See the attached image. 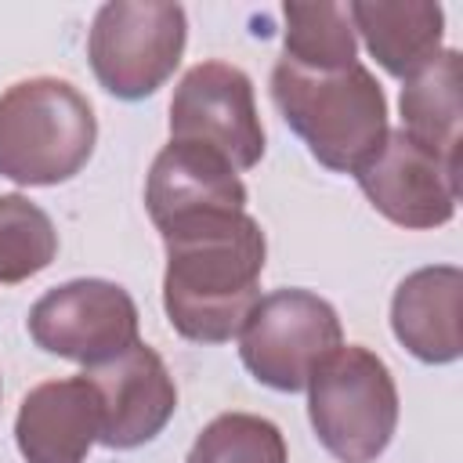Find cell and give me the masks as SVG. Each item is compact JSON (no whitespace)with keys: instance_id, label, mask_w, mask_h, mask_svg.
Wrapping results in <instances>:
<instances>
[{"instance_id":"12","label":"cell","mask_w":463,"mask_h":463,"mask_svg":"<svg viewBox=\"0 0 463 463\" xmlns=\"http://www.w3.org/2000/svg\"><path fill=\"white\" fill-rule=\"evenodd\" d=\"M98 430L101 405L87 376L36 383L14 420V441L25 463H83Z\"/></svg>"},{"instance_id":"18","label":"cell","mask_w":463,"mask_h":463,"mask_svg":"<svg viewBox=\"0 0 463 463\" xmlns=\"http://www.w3.org/2000/svg\"><path fill=\"white\" fill-rule=\"evenodd\" d=\"M184 463H286V438L264 416L221 412L199 430Z\"/></svg>"},{"instance_id":"5","label":"cell","mask_w":463,"mask_h":463,"mask_svg":"<svg viewBox=\"0 0 463 463\" xmlns=\"http://www.w3.org/2000/svg\"><path fill=\"white\" fill-rule=\"evenodd\" d=\"M184 40V7L159 0H116L98 7L87 36V58L112 98L141 101L174 76Z\"/></svg>"},{"instance_id":"14","label":"cell","mask_w":463,"mask_h":463,"mask_svg":"<svg viewBox=\"0 0 463 463\" xmlns=\"http://www.w3.org/2000/svg\"><path fill=\"white\" fill-rule=\"evenodd\" d=\"M354 33H362L369 54L391 76H416L441 54L445 14L438 4H387V0H354L347 4Z\"/></svg>"},{"instance_id":"17","label":"cell","mask_w":463,"mask_h":463,"mask_svg":"<svg viewBox=\"0 0 463 463\" xmlns=\"http://www.w3.org/2000/svg\"><path fill=\"white\" fill-rule=\"evenodd\" d=\"M58 253L51 217L25 195H0V282L14 286L43 271Z\"/></svg>"},{"instance_id":"8","label":"cell","mask_w":463,"mask_h":463,"mask_svg":"<svg viewBox=\"0 0 463 463\" xmlns=\"http://www.w3.org/2000/svg\"><path fill=\"white\" fill-rule=\"evenodd\" d=\"M29 336L40 351L90 369L137 344V307L116 282L76 279L33 304Z\"/></svg>"},{"instance_id":"13","label":"cell","mask_w":463,"mask_h":463,"mask_svg":"<svg viewBox=\"0 0 463 463\" xmlns=\"http://www.w3.org/2000/svg\"><path fill=\"white\" fill-rule=\"evenodd\" d=\"M459 297H463L459 268L438 264V268L412 271L394 289V300H391V329L398 344L430 365L456 362L463 351Z\"/></svg>"},{"instance_id":"1","label":"cell","mask_w":463,"mask_h":463,"mask_svg":"<svg viewBox=\"0 0 463 463\" xmlns=\"http://www.w3.org/2000/svg\"><path fill=\"white\" fill-rule=\"evenodd\" d=\"M166 271L163 307L170 326L195 344H224L242 333L253 304L260 300L264 232L239 213H210L163 232Z\"/></svg>"},{"instance_id":"3","label":"cell","mask_w":463,"mask_h":463,"mask_svg":"<svg viewBox=\"0 0 463 463\" xmlns=\"http://www.w3.org/2000/svg\"><path fill=\"white\" fill-rule=\"evenodd\" d=\"M94 141V109L69 80L33 76L0 94V177L61 184L87 166Z\"/></svg>"},{"instance_id":"2","label":"cell","mask_w":463,"mask_h":463,"mask_svg":"<svg viewBox=\"0 0 463 463\" xmlns=\"http://www.w3.org/2000/svg\"><path fill=\"white\" fill-rule=\"evenodd\" d=\"M271 101L307 152L336 174H358L387 137V98L362 61L315 72L279 58Z\"/></svg>"},{"instance_id":"7","label":"cell","mask_w":463,"mask_h":463,"mask_svg":"<svg viewBox=\"0 0 463 463\" xmlns=\"http://www.w3.org/2000/svg\"><path fill=\"white\" fill-rule=\"evenodd\" d=\"M170 141L206 145L235 170H250L264 156V127L253 83L239 65L199 61L170 98Z\"/></svg>"},{"instance_id":"10","label":"cell","mask_w":463,"mask_h":463,"mask_svg":"<svg viewBox=\"0 0 463 463\" xmlns=\"http://www.w3.org/2000/svg\"><path fill=\"white\" fill-rule=\"evenodd\" d=\"M98 391L101 430L98 441L109 449H137L152 441L177 409V387L163 358L148 344H130L116 358L83 373Z\"/></svg>"},{"instance_id":"16","label":"cell","mask_w":463,"mask_h":463,"mask_svg":"<svg viewBox=\"0 0 463 463\" xmlns=\"http://www.w3.org/2000/svg\"><path fill=\"white\" fill-rule=\"evenodd\" d=\"M286 18V61L315 72H336L354 65V25L344 4H282Z\"/></svg>"},{"instance_id":"6","label":"cell","mask_w":463,"mask_h":463,"mask_svg":"<svg viewBox=\"0 0 463 463\" xmlns=\"http://www.w3.org/2000/svg\"><path fill=\"white\" fill-rule=\"evenodd\" d=\"M340 318L329 300L307 289L260 297L239 333L242 365L271 391H304L311 373L340 347Z\"/></svg>"},{"instance_id":"9","label":"cell","mask_w":463,"mask_h":463,"mask_svg":"<svg viewBox=\"0 0 463 463\" xmlns=\"http://www.w3.org/2000/svg\"><path fill=\"white\" fill-rule=\"evenodd\" d=\"M365 199L402 228H438L452 221L459 166L445 163L405 130H387L380 152L354 174Z\"/></svg>"},{"instance_id":"11","label":"cell","mask_w":463,"mask_h":463,"mask_svg":"<svg viewBox=\"0 0 463 463\" xmlns=\"http://www.w3.org/2000/svg\"><path fill=\"white\" fill-rule=\"evenodd\" d=\"M145 206L159 232L210 217L246 210V184L235 166L206 145L170 141L159 148L145 184Z\"/></svg>"},{"instance_id":"4","label":"cell","mask_w":463,"mask_h":463,"mask_svg":"<svg viewBox=\"0 0 463 463\" xmlns=\"http://www.w3.org/2000/svg\"><path fill=\"white\" fill-rule=\"evenodd\" d=\"M307 416L340 463H373L398 427V387L380 354L340 344L307 380Z\"/></svg>"},{"instance_id":"15","label":"cell","mask_w":463,"mask_h":463,"mask_svg":"<svg viewBox=\"0 0 463 463\" xmlns=\"http://www.w3.org/2000/svg\"><path fill=\"white\" fill-rule=\"evenodd\" d=\"M459 51H441L402 87V130L452 166H459Z\"/></svg>"}]
</instances>
